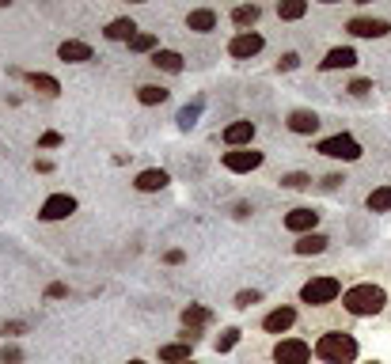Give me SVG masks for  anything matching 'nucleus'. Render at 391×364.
Listing matches in <instances>:
<instances>
[{
	"mask_svg": "<svg viewBox=\"0 0 391 364\" xmlns=\"http://www.w3.org/2000/svg\"><path fill=\"white\" fill-rule=\"evenodd\" d=\"M160 361H164V364H190V342L160 345Z\"/></svg>",
	"mask_w": 391,
	"mask_h": 364,
	"instance_id": "17",
	"label": "nucleus"
},
{
	"mask_svg": "<svg viewBox=\"0 0 391 364\" xmlns=\"http://www.w3.org/2000/svg\"><path fill=\"white\" fill-rule=\"evenodd\" d=\"M297 64H300V58H297V53H285V58L278 61V69H285V72H292V69H297Z\"/></svg>",
	"mask_w": 391,
	"mask_h": 364,
	"instance_id": "34",
	"label": "nucleus"
},
{
	"mask_svg": "<svg viewBox=\"0 0 391 364\" xmlns=\"http://www.w3.org/2000/svg\"><path fill=\"white\" fill-rule=\"evenodd\" d=\"M349 92H353V95H369L372 92V80H353V84H349Z\"/></svg>",
	"mask_w": 391,
	"mask_h": 364,
	"instance_id": "33",
	"label": "nucleus"
},
{
	"mask_svg": "<svg viewBox=\"0 0 391 364\" xmlns=\"http://www.w3.org/2000/svg\"><path fill=\"white\" fill-rule=\"evenodd\" d=\"M137 99H141L144 107H156V103L167 99V92H164V87H156V84H144L141 92H137Z\"/></svg>",
	"mask_w": 391,
	"mask_h": 364,
	"instance_id": "26",
	"label": "nucleus"
},
{
	"mask_svg": "<svg viewBox=\"0 0 391 364\" xmlns=\"http://www.w3.org/2000/svg\"><path fill=\"white\" fill-rule=\"evenodd\" d=\"M129 364H144V361H129Z\"/></svg>",
	"mask_w": 391,
	"mask_h": 364,
	"instance_id": "39",
	"label": "nucleus"
},
{
	"mask_svg": "<svg viewBox=\"0 0 391 364\" xmlns=\"http://www.w3.org/2000/svg\"><path fill=\"white\" fill-rule=\"evenodd\" d=\"M209 319H213V315H209L206 307H198V304H190V307H186V311H183V322H186V327H190V334H198V330L206 327Z\"/></svg>",
	"mask_w": 391,
	"mask_h": 364,
	"instance_id": "21",
	"label": "nucleus"
},
{
	"mask_svg": "<svg viewBox=\"0 0 391 364\" xmlns=\"http://www.w3.org/2000/svg\"><path fill=\"white\" fill-rule=\"evenodd\" d=\"M235 342H240V330H235V327H232V330H224V334L217 338V353H228Z\"/></svg>",
	"mask_w": 391,
	"mask_h": 364,
	"instance_id": "31",
	"label": "nucleus"
},
{
	"mask_svg": "<svg viewBox=\"0 0 391 364\" xmlns=\"http://www.w3.org/2000/svg\"><path fill=\"white\" fill-rule=\"evenodd\" d=\"M46 296H50V300H61V296H69V288H65V285H50V288H46Z\"/></svg>",
	"mask_w": 391,
	"mask_h": 364,
	"instance_id": "37",
	"label": "nucleus"
},
{
	"mask_svg": "<svg viewBox=\"0 0 391 364\" xmlns=\"http://www.w3.org/2000/svg\"><path fill=\"white\" fill-rule=\"evenodd\" d=\"M129 50H137V53H149V50H156V35H137L133 42H129Z\"/></svg>",
	"mask_w": 391,
	"mask_h": 364,
	"instance_id": "30",
	"label": "nucleus"
},
{
	"mask_svg": "<svg viewBox=\"0 0 391 364\" xmlns=\"http://www.w3.org/2000/svg\"><path fill=\"white\" fill-rule=\"evenodd\" d=\"M327 236H319V232H312V236H300V243H297V254H323L327 250Z\"/></svg>",
	"mask_w": 391,
	"mask_h": 364,
	"instance_id": "20",
	"label": "nucleus"
},
{
	"mask_svg": "<svg viewBox=\"0 0 391 364\" xmlns=\"http://www.w3.org/2000/svg\"><path fill=\"white\" fill-rule=\"evenodd\" d=\"M292 322H297V311H292V307H278V311H270V315L263 319V327L270 330V334H285Z\"/></svg>",
	"mask_w": 391,
	"mask_h": 364,
	"instance_id": "13",
	"label": "nucleus"
},
{
	"mask_svg": "<svg viewBox=\"0 0 391 364\" xmlns=\"http://www.w3.org/2000/svg\"><path fill=\"white\" fill-rule=\"evenodd\" d=\"M171 182V175L167 171H160V167H149V171H141V175H137V190H141V193H156V190H164V186Z\"/></svg>",
	"mask_w": 391,
	"mask_h": 364,
	"instance_id": "11",
	"label": "nucleus"
},
{
	"mask_svg": "<svg viewBox=\"0 0 391 364\" xmlns=\"http://www.w3.org/2000/svg\"><path fill=\"white\" fill-rule=\"evenodd\" d=\"M258 50H263V35H255V31H243V35H235L232 42H228V53H232V58H255Z\"/></svg>",
	"mask_w": 391,
	"mask_h": 364,
	"instance_id": "8",
	"label": "nucleus"
},
{
	"mask_svg": "<svg viewBox=\"0 0 391 364\" xmlns=\"http://www.w3.org/2000/svg\"><path fill=\"white\" fill-rule=\"evenodd\" d=\"M315 357L327 364H353L357 361V342L349 334H323L315 342Z\"/></svg>",
	"mask_w": 391,
	"mask_h": 364,
	"instance_id": "2",
	"label": "nucleus"
},
{
	"mask_svg": "<svg viewBox=\"0 0 391 364\" xmlns=\"http://www.w3.org/2000/svg\"><path fill=\"white\" fill-rule=\"evenodd\" d=\"M19 361H23V353L15 349V345H12V349H4V353H0V364H19Z\"/></svg>",
	"mask_w": 391,
	"mask_h": 364,
	"instance_id": "32",
	"label": "nucleus"
},
{
	"mask_svg": "<svg viewBox=\"0 0 391 364\" xmlns=\"http://www.w3.org/2000/svg\"><path fill=\"white\" fill-rule=\"evenodd\" d=\"M315 224H319V213H315V209H292V213L285 216V228L289 232H304V236H312Z\"/></svg>",
	"mask_w": 391,
	"mask_h": 364,
	"instance_id": "10",
	"label": "nucleus"
},
{
	"mask_svg": "<svg viewBox=\"0 0 391 364\" xmlns=\"http://www.w3.org/2000/svg\"><path fill=\"white\" fill-rule=\"evenodd\" d=\"M251 137H255V121H232V125L224 129V144H232V148L251 144Z\"/></svg>",
	"mask_w": 391,
	"mask_h": 364,
	"instance_id": "12",
	"label": "nucleus"
},
{
	"mask_svg": "<svg viewBox=\"0 0 391 364\" xmlns=\"http://www.w3.org/2000/svg\"><path fill=\"white\" fill-rule=\"evenodd\" d=\"M27 80H31V87H38L42 95H57V92H61V84H57L53 76H46V72H31Z\"/></svg>",
	"mask_w": 391,
	"mask_h": 364,
	"instance_id": "25",
	"label": "nucleus"
},
{
	"mask_svg": "<svg viewBox=\"0 0 391 364\" xmlns=\"http://www.w3.org/2000/svg\"><path fill=\"white\" fill-rule=\"evenodd\" d=\"M308 357H312V349L300 338H285V342H278V349H274V361L278 364H308Z\"/></svg>",
	"mask_w": 391,
	"mask_h": 364,
	"instance_id": "5",
	"label": "nucleus"
},
{
	"mask_svg": "<svg viewBox=\"0 0 391 364\" xmlns=\"http://www.w3.org/2000/svg\"><path fill=\"white\" fill-rule=\"evenodd\" d=\"M186 27L198 31V35H206V31H213V27H217V12H209V8H198V12L186 15Z\"/></svg>",
	"mask_w": 391,
	"mask_h": 364,
	"instance_id": "18",
	"label": "nucleus"
},
{
	"mask_svg": "<svg viewBox=\"0 0 391 364\" xmlns=\"http://www.w3.org/2000/svg\"><path fill=\"white\" fill-rule=\"evenodd\" d=\"M304 12H308L304 0H285V4H278V15H281V19H300Z\"/></svg>",
	"mask_w": 391,
	"mask_h": 364,
	"instance_id": "27",
	"label": "nucleus"
},
{
	"mask_svg": "<svg viewBox=\"0 0 391 364\" xmlns=\"http://www.w3.org/2000/svg\"><path fill=\"white\" fill-rule=\"evenodd\" d=\"M76 213V198H69V193H53V198H46L42 205V220H65V216Z\"/></svg>",
	"mask_w": 391,
	"mask_h": 364,
	"instance_id": "7",
	"label": "nucleus"
},
{
	"mask_svg": "<svg viewBox=\"0 0 391 364\" xmlns=\"http://www.w3.org/2000/svg\"><path fill=\"white\" fill-rule=\"evenodd\" d=\"M369 209L372 213H391V186H380L369 193Z\"/></svg>",
	"mask_w": 391,
	"mask_h": 364,
	"instance_id": "24",
	"label": "nucleus"
},
{
	"mask_svg": "<svg viewBox=\"0 0 391 364\" xmlns=\"http://www.w3.org/2000/svg\"><path fill=\"white\" fill-rule=\"evenodd\" d=\"M353 64H357V53L353 50H349V46H338V50H331L327 53V58H323V69H353Z\"/></svg>",
	"mask_w": 391,
	"mask_h": 364,
	"instance_id": "16",
	"label": "nucleus"
},
{
	"mask_svg": "<svg viewBox=\"0 0 391 364\" xmlns=\"http://www.w3.org/2000/svg\"><path fill=\"white\" fill-rule=\"evenodd\" d=\"M183 258H186L183 250H167V262H171V266H178V262H183Z\"/></svg>",
	"mask_w": 391,
	"mask_h": 364,
	"instance_id": "38",
	"label": "nucleus"
},
{
	"mask_svg": "<svg viewBox=\"0 0 391 364\" xmlns=\"http://www.w3.org/2000/svg\"><path fill=\"white\" fill-rule=\"evenodd\" d=\"M258 15H263V12H258V4H243V8H235V12H232V23H235V27H255Z\"/></svg>",
	"mask_w": 391,
	"mask_h": 364,
	"instance_id": "23",
	"label": "nucleus"
},
{
	"mask_svg": "<svg viewBox=\"0 0 391 364\" xmlns=\"http://www.w3.org/2000/svg\"><path fill=\"white\" fill-rule=\"evenodd\" d=\"M107 38L110 42H133L137 38V23L133 19H114L107 27Z\"/></svg>",
	"mask_w": 391,
	"mask_h": 364,
	"instance_id": "19",
	"label": "nucleus"
},
{
	"mask_svg": "<svg viewBox=\"0 0 391 364\" xmlns=\"http://www.w3.org/2000/svg\"><path fill=\"white\" fill-rule=\"evenodd\" d=\"M190 364H194V361H190Z\"/></svg>",
	"mask_w": 391,
	"mask_h": 364,
	"instance_id": "40",
	"label": "nucleus"
},
{
	"mask_svg": "<svg viewBox=\"0 0 391 364\" xmlns=\"http://www.w3.org/2000/svg\"><path fill=\"white\" fill-rule=\"evenodd\" d=\"M224 167L235 175H247L255 171V167H263V152H251V148H232L224 152Z\"/></svg>",
	"mask_w": 391,
	"mask_h": 364,
	"instance_id": "6",
	"label": "nucleus"
},
{
	"mask_svg": "<svg viewBox=\"0 0 391 364\" xmlns=\"http://www.w3.org/2000/svg\"><path fill=\"white\" fill-rule=\"evenodd\" d=\"M198 114H201V103H194V107H183V110H178V125L190 129L194 121H198Z\"/></svg>",
	"mask_w": 391,
	"mask_h": 364,
	"instance_id": "28",
	"label": "nucleus"
},
{
	"mask_svg": "<svg viewBox=\"0 0 391 364\" xmlns=\"http://www.w3.org/2000/svg\"><path fill=\"white\" fill-rule=\"evenodd\" d=\"M235 304H240V307H251V304H258V293H255V288H251V293H240V296H235Z\"/></svg>",
	"mask_w": 391,
	"mask_h": 364,
	"instance_id": "35",
	"label": "nucleus"
},
{
	"mask_svg": "<svg viewBox=\"0 0 391 364\" xmlns=\"http://www.w3.org/2000/svg\"><path fill=\"white\" fill-rule=\"evenodd\" d=\"M319 152L331 159H357L361 156V144L346 133H335V137H327V141H319Z\"/></svg>",
	"mask_w": 391,
	"mask_h": 364,
	"instance_id": "4",
	"label": "nucleus"
},
{
	"mask_svg": "<svg viewBox=\"0 0 391 364\" xmlns=\"http://www.w3.org/2000/svg\"><path fill=\"white\" fill-rule=\"evenodd\" d=\"M308 182H312V179H308L304 171H292V175H285V179H281V186H285V190H304Z\"/></svg>",
	"mask_w": 391,
	"mask_h": 364,
	"instance_id": "29",
	"label": "nucleus"
},
{
	"mask_svg": "<svg viewBox=\"0 0 391 364\" xmlns=\"http://www.w3.org/2000/svg\"><path fill=\"white\" fill-rule=\"evenodd\" d=\"M57 58L69 61V64L92 61V46H88V42H61V46H57Z\"/></svg>",
	"mask_w": 391,
	"mask_h": 364,
	"instance_id": "14",
	"label": "nucleus"
},
{
	"mask_svg": "<svg viewBox=\"0 0 391 364\" xmlns=\"http://www.w3.org/2000/svg\"><path fill=\"white\" fill-rule=\"evenodd\" d=\"M388 23L384 19H369V15H357V19H349V35L357 38H384L388 35Z\"/></svg>",
	"mask_w": 391,
	"mask_h": 364,
	"instance_id": "9",
	"label": "nucleus"
},
{
	"mask_svg": "<svg viewBox=\"0 0 391 364\" xmlns=\"http://www.w3.org/2000/svg\"><path fill=\"white\" fill-rule=\"evenodd\" d=\"M38 144H42V148H57V144H61V133H42Z\"/></svg>",
	"mask_w": 391,
	"mask_h": 364,
	"instance_id": "36",
	"label": "nucleus"
},
{
	"mask_svg": "<svg viewBox=\"0 0 391 364\" xmlns=\"http://www.w3.org/2000/svg\"><path fill=\"white\" fill-rule=\"evenodd\" d=\"M152 64L164 69V72H183V58H178L175 50H156L152 53Z\"/></svg>",
	"mask_w": 391,
	"mask_h": 364,
	"instance_id": "22",
	"label": "nucleus"
},
{
	"mask_svg": "<svg viewBox=\"0 0 391 364\" xmlns=\"http://www.w3.org/2000/svg\"><path fill=\"white\" fill-rule=\"evenodd\" d=\"M289 129L292 133H315V129H319V114H315V110H292Z\"/></svg>",
	"mask_w": 391,
	"mask_h": 364,
	"instance_id": "15",
	"label": "nucleus"
},
{
	"mask_svg": "<svg viewBox=\"0 0 391 364\" xmlns=\"http://www.w3.org/2000/svg\"><path fill=\"white\" fill-rule=\"evenodd\" d=\"M342 304H346L349 315H357V319H365V315H380L388 304L384 288L380 285H353L346 296H342Z\"/></svg>",
	"mask_w": 391,
	"mask_h": 364,
	"instance_id": "1",
	"label": "nucleus"
},
{
	"mask_svg": "<svg viewBox=\"0 0 391 364\" xmlns=\"http://www.w3.org/2000/svg\"><path fill=\"white\" fill-rule=\"evenodd\" d=\"M338 293H342V285L335 277H312L304 288H300V300L312 304V307H323V304L338 300Z\"/></svg>",
	"mask_w": 391,
	"mask_h": 364,
	"instance_id": "3",
	"label": "nucleus"
}]
</instances>
